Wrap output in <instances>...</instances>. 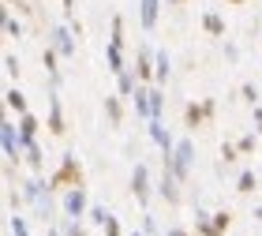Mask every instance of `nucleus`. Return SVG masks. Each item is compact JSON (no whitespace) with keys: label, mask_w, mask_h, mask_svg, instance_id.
Instances as JSON below:
<instances>
[{"label":"nucleus","mask_w":262,"mask_h":236,"mask_svg":"<svg viewBox=\"0 0 262 236\" xmlns=\"http://www.w3.org/2000/svg\"><path fill=\"white\" fill-rule=\"evenodd\" d=\"M49 187L53 191H68V187H82V165L75 154H64L60 158V169L49 176Z\"/></svg>","instance_id":"f257e3e1"},{"label":"nucleus","mask_w":262,"mask_h":236,"mask_svg":"<svg viewBox=\"0 0 262 236\" xmlns=\"http://www.w3.org/2000/svg\"><path fill=\"white\" fill-rule=\"evenodd\" d=\"M191 158H195V143L191 139H180L172 150V158H161V165H169V169L180 176V184H187V176H191Z\"/></svg>","instance_id":"f03ea898"},{"label":"nucleus","mask_w":262,"mask_h":236,"mask_svg":"<svg viewBox=\"0 0 262 236\" xmlns=\"http://www.w3.org/2000/svg\"><path fill=\"white\" fill-rule=\"evenodd\" d=\"M0 143H4V161H8V169L11 165H19L23 158V135H15V124H0Z\"/></svg>","instance_id":"7ed1b4c3"},{"label":"nucleus","mask_w":262,"mask_h":236,"mask_svg":"<svg viewBox=\"0 0 262 236\" xmlns=\"http://www.w3.org/2000/svg\"><path fill=\"white\" fill-rule=\"evenodd\" d=\"M64 214H68V218H86V214H90L86 187H68V191H64Z\"/></svg>","instance_id":"20e7f679"},{"label":"nucleus","mask_w":262,"mask_h":236,"mask_svg":"<svg viewBox=\"0 0 262 236\" xmlns=\"http://www.w3.org/2000/svg\"><path fill=\"white\" fill-rule=\"evenodd\" d=\"M131 195L139 199V206L150 203V169H146V161H139L135 173H131Z\"/></svg>","instance_id":"39448f33"},{"label":"nucleus","mask_w":262,"mask_h":236,"mask_svg":"<svg viewBox=\"0 0 262 236\" xmlns=\"http://www.w3.org/2000/svg\"><path fill=\"white\" fill-rule=\"evenodd\" d=\"M161 195H165V203H169V206H176V203H180V176H176L172 169H169V165H161Z\"/></svg>","instance_id":"423d86ee"},{"label":"nucleus","mask_w":262,"mask_h":236,"mask_svg":"<svg viewBox=\"0 0 262 236\" xmlns=\"http://www.w3.org/2000/svg\"><path fill=\"white\" fill-rule=\"evenodd\" d=\"M45 98H49V132H53V135H64L68 124H64V109H60V98H56V87H53V82H49V94H45Z\"/></svg>","instance_id":"0eeeda50"},{"label":"nucleus","mask_w":262,"mask_h":236,"mask_svg":"<svg viewBox=\"0 0 262 236\" xmlns=\"http://www.w3.org/2000/svg\"><path fill=\"white\" fill-rule=\"evenodd\" d=\"M135 72H139L142 82H150L154 75H158V53H154L150 45H142V49H139V64H135Z\"/></svg>","instance_id":"6e6552de"},{"label":"nucleus","mask_w":262,"mask_h":236,"mask_svg":"<svg viewBox=\"0 0 262 236\" xmlns=\"http://www.w3.org/2000/svg\"><path fill=\"white\" fill-rule=\"evenodd\" d=\"M146 127H150V139H154V143L161 146V158H172V150H176V143H172V135L165 132V124H161V120H150Z\"/></svg>","instance_id":"1a4fd4ad"},{"label":"nucleus","mask_w":262,"mask_h":236,"mask_svg":"<svg viewBox=\"0 0 262 236\" xmlns=\"http://www.w3.org/2000/svg\"><path fill=\"white\" fill-rule=\"evenodd\" d=\"M53 45H56V53H60L64 60H71V56H75V38H71L68 27H53Z\"/></svg>","instance_id":"9d476101"},{"label":"nucleus","mask_w":262,"mask_h":236,"mask_svg":"<svg viewBox=\"0 0 262 236\" xmlns=\"http://www.w3.org/2000/svg\"><path fill=\"white\" fill-rule=\"evenodd\" d=\"M90 218L98 221V225L105 229V236H120V221H116L105 206H90Z\"/></svg>","instance_id":"9b49d317"},{"label":"nucleus","mask_w":262,"mask_h":236,"mask_svg":"<svg viewBox=\"0 0 262 236\" xmlns=\"http://www.w3.org/2000/svg\"><path fill=\"white\" fill-rule=\"evenodd\" d=\"M139 82H142V79H139V72H131V68H124V72L116 75V87H120V98H127V101H131V98H135V90H139Z\"/></svg>","instance_id":"f8f14e48"},{"label":"nucleus","mask_w":262,"mask_h":236,"mask_svg":"<svg viewBox=\"0 0 262 236\" xmlns=\"http://www.w3.org/2000/svg\"><path fill=\"white\" fill-rule=\"evenodd\" d=\"M195 229H199L202 236H225L217 225H213V214H206V210H202L199 203H195Z\"/></svg>","instance_id":"ddd939ff"},{"label":"nucleus","mask_w":262,"mask_h":236,"mask_svg":"<svg viewBox=\"0 0 262 236\" xmlns=\"http://www.w3.org/2000/svg\"><path fill=\"white\" fill-rule=\"evenodd\" d=\"M158 8H161V0H139V19L146 30L158 27Z\"/></svg>","instance_id":"4468645a"},{"label":"nucleus","mask_w":262,"mask_h":236,"mask_svg":"<svg viewBox=\"0 0 262 236\" xmlns=\"http://www.w3.org/2000/svg\"><path fill=\"white\" fill-rule=\"evenodd\" d=\"M105 64H109V72L113 75H120L124 72V45H105Z\"/></svg>","instance_id":"2eb2a0df"},{"label":"nucleus","mask_w":262,"mask_h":236,"mask_svg":"<svg viewBox=\"0 0 262 236\" xmlns=\"http://www.w3.org/2000/svg\"><path fill=\"white\" fill-rule=\"evenodd\" d=\"M105 116H109V124H113V127H120V124H124V105H120V94H109V98H105Z\"/></svg>","instance_id":"dca6fc26"},{"label":"nucleus","mask_w":262,"mask_h":236,"mask_svg":"<svg viewBox=\"0 0 262 236\" xmlns=\"http://www.w3.org/2000/svg\"><path fill=\"white\" fill-rule=\"evenodd\" d=\"M56 56H60V53H56V45H49V49L41 53V64H45V72H49V82H53V87H60V68H56Z\"/></svg>","instance_id":"f3484780"},{"label":"nucleus","mask_w":262,"mask_h":236,"mask_svg":"<svg viewBox=\"0 0 262 236\" xmlns=\"http://www.w3.org/2000/svg\"><path fill=\"white\" fill-rule=\"evenodd\" d=\"M19 135H23V146L34 143V135H38V116H34V113H23L19 116Z\"/></svg>","instance_id":"a211bd4d"},{"label":"nucleus","mask_w":262,"mask_h":236,"mask_svg":"<svg viewBox=\"0 0 262 236\" xmlns=\"http://www.w3.org/2000/svg\"><path fill=\"white\" fill-rule=\"evenodd\" d=\"M4 105H8V109H15L19 116H23V113H30V109H27V94H23L19 87H11V90L4 94Z\"/></svg>","instance_id":"6ab92c4d"},{"label":"nucleus","mask_w":262,"mask_h":236,"mask_svg":"<svg viewBox=\"0 0 262 236\" xmlns=\"http://www.w3.org/2000/svg\"><path fill=\"white\" fill-rule=\"evenodd\" d=\"M255 187H258V173L255 169H244L240 176H236V191H240V195H251Z\"/></svg>","instance_id":"aec40b11"},{"label":"nucleus","mask_w":262,"mask_h":236,"mask_svg":"<svg viewBox=\"0 0 262 236\" xmlns=\"http://www.w3.org/2000/svg\"><path fill=\"white\" fill-rule=\"evenodd\" d=\"M202 27H206V34H213V38H225V19L217 11H206V15H202Z\"/></svg>","instance_id":"412c9836"},{"label":"nucleus","mask_w":262,"mask_h":236,"mask_svg":"<svg viewBox=\"0 0 262 236\" xmlns=\"http://www.w3.org/2000/svg\"><path fill=\"white\" fill-rule=\"evenodd\" d=\"M131 101H135V113L142 116V120H150V90L142 87V82H139V90H135V98H131Z\"/></svg>","instance_id":"4be33fe9"},{"label":"nucleus","mask_w":262,"mask_h":236,"mask_svg":"<svg viewBox=\"0 0 262 236\" xmlns=\"http://www.w3.org/2000/svg\"><path fill=\"white\" fill-rule=\"evenodd\" d=\"M169 72H172L169 53H165V49H158V75H154V82H158V87H165V82H169Z\"/></svg>","instance_id":"5701e85b"},{"label":"nucleus","mask_w":262,"mask_h":236,"mask_svg":"<svg viewBox=\"0 0 262 236\" xmlns=\"http://www.w3.org/2000/svg\"><path fill=\"white\" fill-rule=\"evenodd\" d=\"M184 120H187V127H199L202 120H210V116H206V105H187V109H184Z\"/></svg>","instance_id":"b1692460"},{"label":"nucleus","mask_w":262,"mask_h":236,"mask_svg":"<svg viewBox=\"0 0 262 236\" xmlns=\"http://www.w3.org/2000/svg\"><path fill=\"white\" fill-rule=\"evenodd\" d=\"M27 161H30V169H34V173H41L45 154H41V146H38V143H27Z\"/></svg>","instance_id":"393cba45"},{"label":"nucleus","mask_w":262,"mask_h":236,"mask_svg":"<svg viewBox=\"0 0 262 236\" xmlns=\"http://www.w3.org/2000/svg\"><path fill=\"white\" fill-rule=\"evenodd\" d=\"M161 109H165V94L158 87V90H150V120H161Z\"/></svg>","instance_id":"a878e982"},{"label":"nucleus","mask_w":262,"mask_h":236,"mask_svg":"<svg viewBox=\"0 0 262 236\" xmlns=\"http://www.w3.org/2000/svg\"><path fill=\"white\" fill-rule=\"evenodd\" d=\"M0 19H4V30H8V38H23V27H19V23L8 15V8L0 11Z\"/></svg>","instance_id":"bb28decb"},{"label":"nucleus","mask_w":262,"mask_h":236,"mask_svg":"<svg viewBox=\"0 0 262 236\" xmlns=\"http://www.w3.org/2000/svg\"><path fill=\"white\" fill-rule=\"evenodd\" d=\"M8 229H11V236H30V229H27V221H23L19 214H11V218H8Z\"/></svg>","instance_id":"cd10ccee"},{"label":"nucleus","mask_w":262,"mask_h":236,"mask_svg":"<svg viewBox=\"0 0 262 236\" xmlns=\"http://www.w3.org/2000/svg\"><path fill=\"white\" fill-rule=\"evenodd\" d=\"M113 45H124V15H113Z\"/></svg>","instance_id":"c85d7f7f"},{"label":"nucleus","mask_w":262,"mask_h":236,"mask_svg":"<svg viewBox=\"0 0 262 236\" xmlns=\"http://www.w3.org/2000/svg\"><path fill=\"white\" fill-rule=\"evenodd\" d=\"M64 15H68V23L75 27V38L82 34V27H79V19H75V0H64Z\"/></svg>","instance_id":"c756f323"},{"label":"nucleus","mask_w":262,"mask_h":236,"mask_svg":"<svg viewBox=\"0 0 262 236\" xmlns=\"http://www.w3.org/2000/svg\"><path fill=\"white\" fill-rule=\"evenodd\" d=\"M236 154H240V146H232V143H221V165H232Z\"/></svg>","instance_id":"7c9ffc66"},{"label":"nucleus","mask_w":262,"mask_h":236,"mask_svg":"<svg viewBox=\"0 0 262 236\" xmlns=\"http://www.w3.org/2000/svg\"><path fill=\"white\" fill-rule=\"evenodd\" d=\"M213 225H217V229L225 232V229L232 225V214H229V210H217V214H213Z\"/></svg>","instance_id":"2f4dec72"},{"label":"nucleus","mask_w":262,"mask_h":236,"mask_svg":"<svg viewBox=\"0 0 262 236\" xmlns=\"http://www.w3.org/2000/svg\"><path fill=\"white\" fill-rule=\"evenodd\" d=\"M255 143H258L255 135H244V139H240L236 146H240V154H255Z\"/></svg>","instance_id":"473e14b6"},{"label":"nucleus","mask_w":262,"mask_h":236,"mask_svg":"<svg viewBox=\"0 0 262 236\" xmlns=\"http://www.w3.org/2000/svg\"><path fill=\"white\" fill-rule=\"evenodd\" d=\"M4 68H8V75H15V79H19V72H23V68H19V56H11V53L4 56Z\"/></svg>","instance_id":"72a5a7b5"},{"label":"nucleus","mask_w":262,"mask_h":236,"mask_svg":"<svg viewBox=\"0 0 262 236\" xmlns=\"http://www.w3.org/2000/svg\"><path fill=\"white\" fill-rule=\"evenodd\" d=\"M142 218H146V221H142V232L154 236V232H158V221H154V214H142Z\"/></svg>","instance_id":"f704fd0d"},{"label":"nucleus","mask_w":262,"mask_h":236,"mask_svg":"<svg viewBox=\"0 0 262 236\" xmlns=\"http://www.w3.org/2000/svg\"><path fill=\"white\" fill-rule=\"evenodd\" d=\"M244 98H247V101H251V105H258V90L251 87V82H244Z\"/></svg>","instance_id":"c9c22d12"},{"label":"nucleus","mask_w":262,"mask_h":236,"mask_svg":"<svg viewBox=\"0 0 262 236\" xmlns=\"http://www.w3.org/2000/svg\"><path fill=\"white\" fill-rule=\"evenodd\" d=\"M161 236H187V229H184V225H172V229H165Z\"/></svg>","instance_id":"e433bc0d"},{"label":"nucleus","mask_w":262,"mask_h":236,"mask_svg":"<svg viewBox=\"0 0 262 236\" xmlns=\"http://www.w3.org/2000/svg\"><path fill=\"white\" fill-rule=\"evenodd\" d=\"M255 124H258V135H262V105H255Z\"/></svg>","instance_id":"4c0bfd02"},{"label":"nucleus","mask_w":262,"mask_h":236,"mask_svg":"<svg viewBox=\"0 0 262 236\" xmlns=\"http://www.w3.org/2000/svg\"><path fill=\"white\" fill-rule=\"evenodd\" d=\"M255 218H258V221H262V203H258V206H255Z\"/></svg>","instance_id":"58836bf2"},{"label":"nucleus","mask_w":262,"mask_h":236,"mask_svg":"<svg viewBox=\"0 0 262 236\" xmlns=\"http://www.w3.org/2000/svg\"><path fill=\"white\" fill-rule=\"evenodd\" d=\"M229 4H236V8H240V4H247V0H229Z\"/></svg>","instance_id":"ea45409f"},{"label":"nucleus","mask_w":262,"mask_h":236,"mask_svg":"<svg viewBox=\"0 0 262 236\" xmlns=\"http://www.w3.org/2000/svg\"><path fill=\"white\" fill-rule=\"evenodd\" d=\"M131 236H146V232H131Z\"/></svg>","instance_id":"a19ab883"},{"label":"nucleus","mask_w":262,"mask_h":236,"mask_svg":"<svg viewBox=\"0 0 262 236\" xmlns=\"http://www.w3.org/2000/svg\"><path fill=\"white\" fill-rule=\"evenodd\" d=\"M176 4H184V0H176Z\"/></svg>","instance_id":"79ce46f5"}]
</instances>
